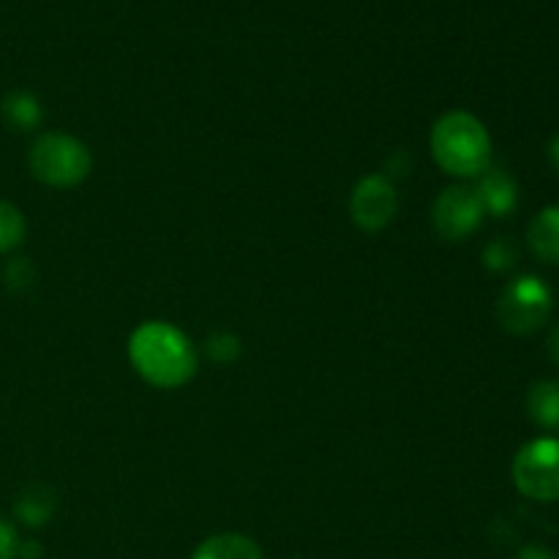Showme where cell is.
<instances>
[{"label": "cell", "instance_id": "1", "mask_svg": "<svg viewBox=\"0 0 559 559\" xmlns=\"http://www.w3.org/2000/svg\"><path fill=\"white\" fill-rule=\"evenodd\" d=\"M129 358L147 385L164 391L186 385L197 371L194 347L169 322H142L129 338Z\"/></svg>", "mask_w": 559, "mask_h": 559}, {"label": "cell", "instance_id": "2", "mask_svg": "<svg viewBox=\"0 0 559 559\" xmlns=\"http://www.w3.org/2000/svg\"><path fill=\"white\" fill-rule=\"evenodd\" d=\"M431 153L448 175L475 178L491 164V140L486 126L475 115L448 112L431 129Z\"/></svg>", "mask_w": 559, "mask_h": 559}, {"label": "cell", "instance_id": "3", "mask_svg": "<svg viewBox=\"0 0 559 559\" xmlns=\"http://www.w3.org/2000/svg\"><path fill=\"white\" fill-rule=\"evenodd\" d=\"M27 164H31L33 178L41 183L52 189H71L91 173V153L74 136L41 134L33 142Z\"/></svg>", "mask_w": 559, "mask_h": 559}, {"label": "cell", "instance_id": "4", "mask_svg": "<svg viewBox=\"0 0 559 559\" xmlns=\"http://www.w3.org/2000/svg\"><path fill=\"white\" fill-rule=\"evenodd\" d=\"M551 311V293L540 278L522 276L513 284L502 289L500 300H497V320L508 333H524L538 331L546 322Z\"/></svg>", "mask_w": 559, "mask_h": 559}, {"label": "cell", "instance_id": "5", "mask_svg": "<svg viewBox=\"0 0 559 559\" xmlns=\"http://www.w3.org/2000/svg\"><path fill=\"white\" fill-rule=\"evenodd\" d=\"M513 484L530 500H559V442L535 440L524 445L513 459Z\"/></svg>", "mask_w": 559, "mask_h": 559}, {"label": "cell", "instance_id": "6", "mask_svg": "<svg viewBox=\"0 0 559 559\" xmlns=\"http://www.w3.org/2000/svg\"><path fill=\"white\" fill-rule=\"evenodd\" d=\"M484 213L486 211L478 191L469 189V186H453V189H445L437 197L431 222H435V229L440 238L464 240L480 227Z\"/></svg>", "mask_w": 559, "mask_h": 559}, {"label": "cell", "instance_id": "7", "mask_svg": "<svg viewBox=\"0 0 559 559\" xmlns=\"http://www.w3.org/2000/svg\"><path fill=\"white\" fill-rule=\"evenodd\" d=\"M399 211V197L391 180L385 175H369L360 180L349 200V213L353 222L358 224L364 233H380L382 227L393 222Z\"/></svg>", "mask_w": 559, "mask_h": 559}, {"label": "cell", "instance_id": "8", "mask_svg": "<svg viewBox=\"0 0 559 559\" xmlns=\"http://www.w3.org/2000/svg\"><path fill=\"white\" fill-rule=\"evenodd\" d=\"M475 191L484 202V211L495 213V216H508L516 207V183L502 169H486L484 180Z\"/></svg>", "mask_w": 559, "mask_h": 559}, {"label": "cell", "instance_id": "9", "mask_svg": "<svg viewBox=\"0 0 559 559\" xmlns=\"http://www.w3.org/2000/svg\"><path fill=\"white\" fill-rule=\"evenodd\" d=\"M530 246H533L535 257L544 262L557 265L559 262V207H546L535 216L530 224Z\"/></svg>", "mask_w": 559, "mask_h": 559}, {"label": "cell", "instance_id": "10", "mask_svg": "<svg viewBox=\"0 0 559 559\" xmlns=\"http://www.w3.org/2000/svg\"><path fill=\"white\" fill-rule=\"evenodd\" d=\"M527 413L540 429L559 431V382H535L527 393Z\"/></svg>", "mask_w": 559, "mask_h": 559}, {"label": "cell", "instance_id": "11", "mask_svg": "<svg viewBox=\"0 0 559 559\" xmlns=\"http://www.w3.org/2000/svg\"><path fill=\"white\" fill-rule=\"evenodd\" d=\"M194 559H262L260 546L249 540L246 535L224 533L207 538L200 549L194 551Z\"/></svg>", "mask_w": 559, "mask_h": 559}, {"label": "cell", "instance_id": "12", "mask_svg": "<svg viewBox=\"0 0 559 559\" xmlns=\"http://www.w3.org/2000/svg\"><path fill=\"white\" fill-rule=\"evenodd\" d=\"M3 118L5 123L14 126V129L31 131L33 126L41 120V107H38L36 98L27 96V93H11L3 102Z\"/></svg>", "mask_w": 559, "mask_h": 559}, {"label": "cell", "instance_id": "13", "mask_svg": "<svg viewBox=\"0 0 559 559\" xmlns=\"http://www.w3.org/2000/svg\"><path fill=\"white\" fill-rule=\"evenodd\" d=\"M16 513L27 524H44L49 519V513H52V495H47L44 489H31L16 502Z\"/></svg>", "mask_w": 559, "mask_h": 559}, {"label": "cell", "instance_id": "14", "mask_svg": "<svg viewBox=\"0 0 559 559\" xmlns=\"http://www.w3.org/2000/svg\"><path fill=\"white\" fill-rule=\"evenodd\" d=\"M22 235H25L22 213L14 205H9V202H0V251H9L14 246H20Z\"/></svg>", "mask_w": 559, "mask_h": 559}, {"label": "cell", "instance_id": "15", "mask_svg": "<svg viewBox=\"0 0 559 559\" xmlns=\"http://www.w3.org/2000/svg\"><path fill=\"white\" fill-rule=\"evenodd\" d=\"M484 262H486V267H489V271H497V273L508 271V267L516 265V246H513L511 240H506V238L491 240V243L486 246V251H484Z\"/></svg>", "mask_w": 559, "mask_h": 559}, {"label": "cell", "instance_id": "16", "mask_svg": "<svg viewBox=\"0 0 559 559\" xmlns=\"http://www.w3.org/2000/svg\"><path fill=\"white\" fill-rule=\"evenodd\" d=\"M16 549H20V544H16L14 530L0 519V559H14Z\"/></svg>", "mask_w": 559, "mask_h": 559}, {"label": "cell", "instance_id": "17", "mask_svg": "<svg viewBox=\"0 0 559 559\" xmlns=\"http://www.w3.org/2000/svg\"><path fill=\"white\" fill-rule=\"evenodd\" d=\"M516 559H555V557H551L546 549H540V546H527V549H522V555Z\"/></svg>", "mask_w": 559, "mask_h": 559}, {"label": "cell", "instance_id": "18", "mask_svg": "<svg viewBox=\"0 0 559 559\" xmlns=\"http://www.w3.org/2000/svg\"><path fill=\"white\" fill-rule=\"evenodd\" d=\"M549 358L559 366V325L549 333Z\"/></svg>", "mask_w": 559, "mask_h": 559}, {"label": "cell", "instance_id": "19", "mask_svg": "<svg viewBox=\"0 0 559 559\" xmlns=\"http://www.w3.org/2000/svg\"><path fill=\"white\" fill-rule=\"evenodd\" d=\"M549 156H551V164H555V167L559 169V136L555 142H551V147H549Z\"/></svg>", "mask_w": 559, "mask_h": 559}]
</instances>
